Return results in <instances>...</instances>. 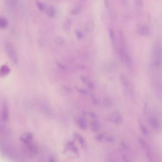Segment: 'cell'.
Segmentation results:
<instances>
[{"instance_id":"cell-1","label":"cell","mask_w":162,"mask_h":162,"mask_svg":"<svg viewBox=\"0 0 162 162\" xmlns=\"http://www.w3.org/2000/svg\"><path fill=\"white\" fill-rule=\"evenodd\" d=\"M161 63V47L160 41H156L153 45L152 56V66L153 68H158Z\"/></svg>"},{"instance_id":"cell-2","label":"cell","mask_w":162,"mask_h":162,"mask_svg":"<svg viewBox=\"0 0 162 162\" xmlns=\"http://www.w3.org/2000/svg\"><path fill=\"white\" fill-rule=\"evenodd\" d=\"M5 49L6 53L10 60L15 65H17L18 63V59L17 51L14 47V46L9 42L5 43Z\"/></svg>"},{"instance_id":"cell-3","label":"cell","mask_w":162,"mask_h":162,"mask_svg":"<svg viewBox=\"0 0 162 162\" xmlns=\"http://www.w3.org/2000/svg\"><path fill=\"white\" fill-rule=\"evenodd\" d=\"M119 56L121 61L127 67L131 65V59L130 55L124 47H121L119 50Z\"/></svg>"},{"instance_id":"cell-4","label":"cell","mask_w":162,"mask_h":162,"mask_svg":"<svg viewBox=\"0 0 162 162\" xmlns=\"http://www.w3.org/2000/svg\"><path fill=\"white\" fill-rule=\"evenodd\" d=\"M110 120L112 123L115 124V125H120L123 124L124 119L120 113H119L118 111H114L111 115Z\"/></svg>"},{"instance_id":"cell-5","label":"cell","mask_w":162,"mask_h":162,"mask_svg":"<svg viewBox=\"0 0 162 162\" xmlns=\"http://www.w3.org/2000/svg\"><path fill=\"white\" fill-rule=\"evenodd\" d=\"M149 124L150 127L155 130L156 131H159L161 129V125L159 120L156 118H151L149 120Z\"/></svg>"},{"instance_id":"cell-6","label":"cell","mask_w":162,"mask_h":162,"mask_svg":"<svg viewBox=\"0 0 162 162\" xmlns=\"http://www.w3.org/2000/svg\"><path fill=\"white\" fill-rule=\"evenodd\" d=\"M139 142H140L141 146H142V148L144 149V150L145 151L148 158L149 159L150 158H151V149H150L149 145L146 142V141L143 140V139H140Z\"/></svg>"},{"instance_id":"cell-7","label":"cell","mask_w":162,"mask_h":162,"mask_svg":"<svg viewBox=\"0 0 162 162\" xmlns=\"http://www.w3.org/2000/svg\"><path fill=\"white\" fill-rule=\"evenodd\" d=\"M11 72L10 68L6 65H3L0 67V77H5Z\"/></svg>"},{"instance_id":"cell-8","label":"cell","mask_w":162,"mask_h":162,"mask_svg":"<svg viewBox=\"0 0 162 162\" xmlns=\"http://www.w3.org/2000/svg\"><path fill=\"white\" fill-rule=\"evenodd\" d=\"M137 32L140 34L141 36H147L150 34V29L148 26L143 25L138 28Z\"/></svg>"},{"instance_id":"cell-9","label":"cell","mask_w":162,"mask_h":162,"mask_svg":"<svg viewBox=\"0 0 162 162\" xmlns=\"http://www.w3.org/2000/svg\"><path fill=\"white\" fill-rule=\"evenodd\" d=\"M1 115L2 119L5 121L6 122L8 120L9 118V112H8V109L7 107L6 104L5 103L3 106H2V112H1Z\"/></svg>"},{"instance_id":"cell-10","label":"cell","mask_w":162,"mask_h":162,"mask_svg":"<svg viewBox=\"0 0 162 162\" xmlns=\"http://www.w3.org/2000/svg\"><path fill=\"white\" fill-rule=\"evenodd\" d=\"M33 138V136L31 133L29 132H26L23 134L21 136H20V140L24 142L26 144H27L29 143H30Z\"/></svg>"},{"instance_id":"cell-11","label":"cell","mask_w":162,"mask_h":162,"mask_svg":"<svg viewBox=\"0 0 162 162\" xmlns=\"http://www.w3.org/2000/svg\"><path fill=\"white\" fill-rule=\"evenodd\" d=\"M95 27V23L93 21H89L87 22L85 26H84V30L87 33H91L92 31L94 30Z\"/></svg>"},{"instance_id":"cell-12","label":"cell","mask_w":162,"mask_h":162,"mask_svg":"<svg viewBox=\"0 0 162 162\" xmlns=\"http://www.w3.org/2000/svg\"><path fill=\"white\" fill-rule=\"evenodd\" d=\"M26 144H27V151L29 152V153H30L32 155H34L38 152V148L37 146H36L35 144H30V142Z\"/></svg>"},{"instance_id":"cell-13","label":"cell","mask_w":162,"mask_h":162,"mask_svg":"<svg viewBox=\"0 0 162 162\" xmlns=\"http://www.w3.org/2000/svg\"><path fill=\"white\" fill-rule=\"evenodd\" d=\"M101 128V124L98 120L92 121L91 124V129L93 132H98Z\"/></svg>"},{"instance_id":"cell-14","label":"cell","mask_w":162,"mask_h":162,"mask_svg":"<svg viewBox=\"0 0 162 162\" xmlns=\"http://www.w3.org/2000/svg\"><path fill=\"white\" fill-rule=\"evenodd\" d=\"M77 124L80 129H82L83 130H85L87 129V123H86L85 119H84L83 118L78 119L77 120Z\"/></svg>"},{"instance_id":"cell-15","label":"cell","mask_w":162,"mask_h":162,"mask_svg":"<svg viewBox=\"0 0 162 162\" xmlns=\"http://www.w3.org/2000/svg\"><path fill=\"white\" fill-rule=\"evenodd\" d=\"M120 79L122 84H123V86H124V87H125L127 88H128L129 87V86H130L129 81L128 79H127L125 75H120Z\"/></svg>"},{"instance_id":"cell-16","label":"cell","mask_w":162,"mask_h":162,"mask_svg":"<svg viewBox=\"0 0 162 162\" xmlns=\"http://www.w3.org/2000/svg\"><path fill=\"white\" fill-rule=\"evenodd\" d=\"M5 2L10 8H15L17 5V0H5Z\"/></svg>"},{"instance_id":"cell-17","label":"cell","mask_w":162,"mask_h":162,"mask_svg":"<svg viewBox=\"0 0 162 162\" xmlns=\"http://www.w3.org/2000/svg\"><path fill=\"white\" fill-rule=\"evenodd\" d=\"M8 25V20L3 17H0V28L5 29Z\"/></svg>"},{"instance_id":"cell-18","label":"cell","mask_w":162,"mask_h":162,"mask_svg":"<svg viewBox=\"0 0 162 162\" xmlns=\"http://www.w3.org/2000/svg\"><path fill=\"white\" fill-rule=\"evenodd\" d=\"M109 36H110V40L113 45V46H115V43H116V39H115V33L114 31L112 29H109Z\"/></svg>"},{"instance_id":"cell-19","label":"cell","mask_w":162,"mask_h":162,"mask_svg":"<svg viewBox=\"0 0 162 162\" xmlns=\"http://www.w3.org/2000/svg\"><path fill=\"white\" fill-rule=\"evenodd\" d=\"M81 11H82V7L79 5H77L74 8L72 11H71V14L73 15H77L81 12Z\"/></svg>"},{"instance_id":"cell-20","label":"cell","mask_w":162,"mask_h":162,"mask_svg":"<svg viewBox=\"0 0 162 162\" xmlns=\"http://www.w3.org/2000/svg\"><path fill=\"white\" fill-rule=\"evenodd\" d=\"M71 25H72V22L70 20H66L64 24H63V29L65 31H69L71 28Z\"/></svg>"},{"instance_id":"cell-21","label":"cell","mask_w":162,"mask_h":162,"mask_svg":"<svg viewBox=\"0 0 162 162\" xmlns=\"http://www.w3.org/2000/svg\"><path fill=\"white\" fill-rule=\"evenodd\" d=\"M46 14H47L48 16L50 17H53L55 15V9L52 6H49L47 9H46Z\"/></svg>"},{"instance_id":"cell-22","label":"cell","mask_w":162,"mask_h":162,"mask_svg":"<svg viewBox=\"0 0 162 162\" xmlns=\"http://www.w3.org/2000/svg\"><path fill=\"white\" fill-rule=\"evenodd\" d=\"M103 105L105 107H110L112 105V100L110 98H105L103 99Z\"/></svg>"},{"instance_id":"cell-23","label":"cell","mask_w":162,"mask_h":162,"mask_svg":"<svg viewBox=\"0 0 162 162\" xmlns=\"http://www.w3.org/2000/svg\"><path fill=\"white\" fill-rule=\"evenodd\" d=\"M55 43L57 45L59 46H60L62 45L63 43H64V39L62 37H60V36H58L56 37L55 39Z\"/></svg>"},{"instance_id":"cell-24","label":"cell","mask_w":162,"mask_h":162,"mask_svg":"<svg viewBox=\"0 0 162 162\" xmlns=\"http://www.w3.org/2000/svg\"><path fill=\"white\" fill-rule=\"evenodd\" d=\"M36 5H37L38 8H39L40 10H41V11H43V10H44L46 9L43 3H41V2H38V1H37V2H36Z\"/></svg>"},{"instance_id":"cell-25","label":"cell","mask_w":162,"mask_h":162,"mask_svg":"<svg viewBox=\"0 0 162 162\" xmlns=\"http://www.w3.org/2000/svg\"><path fill=\"white\" fill-rule=\"evenodd\" d=\"M134 2L136 5L139 7H141L143 5V0H134Z\"/></svg>"},{"instance_id":"cell-26","label":"cell","mask_w":162,"mask_h":162,"mask_svg":"<svg viewBox=\"0 0 162 162\" xmlns=\"http://www.w3.org/2000/svg\"><path fill=\"white\" fill-rule=\"evenodd\" d=\"M141 129L142 132H143L144 134H146V135L148 134V129L146 128V127H145L143 124H141Z\"/></svg>"},{"instance_id":"cell-27","label":"cell","mask_w":162,"mask_h":162,"mask_svg":"<svg viewBox=\"0 0 162 162\" xmlns=\"http://www.w3.org/2000/svg\"><path fill=\"white\" fill-rule=\"evenodd\" d=\"M75 34H76V36L77 37L79 38V39H81L83 38V34L81 33V32L79 31V30H77L75 32Z\"/></svg>"},{"instance_id":"cell-28","label":"cell","mask_w":162,"mask_h":162,"mask_svg":"<svg viewBox=\"0 0 162 162\" xmlns=\"http://www.w3.org/2000/svg\"><path fill=\"white\" fill-rule=\"evenodd\" d=\"M78 140H79V142H80V144H83V143H84V139L82 137V136H79V137H78Z\"/></svg>"},{"instance_id":"cell-29","label":"cell","mask_w":162,"mask_h":162,"mask_svg":"<svg viewBox=\"0 0 162 162\" xmlns=\"http://www.w3.org/2000/svg\"><path fill=\"white\" fill-rule=\"evenodd\" d=\"M104 2H105V6H106L107 8H108V6H109V2H108V0H104Z\"/></svg>"},{"instance_id":"cell-30","label":"cell","mask_w":162,"mask_h":162,"mask_svg":"<svg viewBox=\"0 0 162 162\" xmlns=\"http://www.w3.org/2000/svg\"><path fill=\"white\" fill-rule=\"evenodd\" d=\"M121 1V3L123 5H125L127 3V0H120Z\"/></svg>"},{"instance_id":"cell-31","label":"cell","mask_w":162,"mask_h":162,"mask_svg":"<svg viewBox=\"0 0 162 162\" xmlns=\"http://www.w3.org/2000/svg\"><path fill=\"white\" fill-rule=\"evenodd\" d=\"M83 1H84V0H83Z\"/></svg>"}]
</instances>
